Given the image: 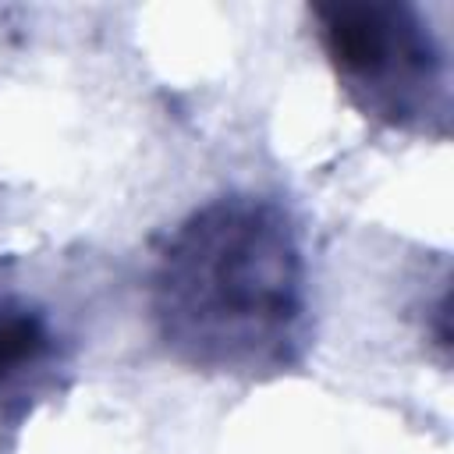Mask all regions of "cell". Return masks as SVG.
<instances>
[{
    "label": "cell",
    "mask_w": 454,
    "mask_h": 454,
    "mask_svg": "<svg viewBox=\"0 0 454 454\" xmlns=\"http://www.w3.org/2000/svg\"><path fill=\"white\" fill-rule=\"evenodd\" d=\"M46 330L25 309L0 305V387L25 376L46 355Z\"/></svg>",
    "instance_id": "obj_3"
},
{
    "label": "cell",
    "mask_w": 454,
    "mask_h": 454,
    "mask_svg": "<svg viewBox=\"0 0 454 454\" xmlns=\"http://www.w3.org/2000/svg\"><path fill=\"white\" fill-rule=\"evenodd\" d=\"M319 32L337 74L369 110L394 121L426 110L436 53L408 7L330 4L319 7Z\"/></svg>",
    "instance_id": "obj_2"
},
{
    "label": "cell",
    "mask_w": 454,
    "mask_h": 454,
    "mask_svg": "<svg viewBox=\"0 0 454 454\" xmlns=\"http://www.w3.org/2000/svg\"><path fill=\"white\" fill-rule=\"evenodd\" d=\"M156 319L192 362H280L301 319V255L287 216L262 199H220L195 213L160 259Z\"/></svg>",
    "instance_id": "obj_1"
}]
</instances>
